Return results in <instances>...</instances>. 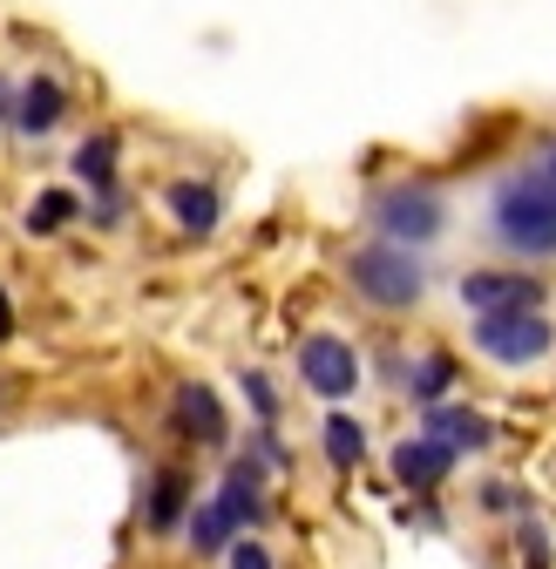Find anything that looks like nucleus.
Here are the masks:
<instances>
[{
	"label": "nucleus",
	"mask_w": 556,
	"mask_h": 569,
	"mask_svg": "<svg viewBox=\"0 0 556 569\" xmlns=\"http://www.w3.org/2000/svg\"><path fill=\"white\" fill-rule=\"evenodd\" d=\"M489 224H496V238L509 244V251H523V258H556V183L529 163V170H516L503 190H496V203H489Z\"/></svg>",
	"instance_id": "f257e3e1"
},
{
	"label": "nucleus",
	"mask_w": 556,
	"mask_h": 569,
	"mask_svg": "<svg viewBox=\"0 0 556 569\" xmlns=\"http://www.w3.org/2000/svg\"><path fill=\"white\" fill-rule=\"evenodd\" d=\"M346 278H354V292L374 312H414V306L428 299L421 258H414L407 244H387V238H374V244H360L354 258H346Z\"/></svg>",
	"instance_id": "f03ea898"
},
{
	"label": "nucleus",
	"mask_w": 556,
	"mask_h": 569,
	"mask_svg": "<svg viewBox=\"0 0 556 569\" xmlns=\"http://www.w3.org/2000/svg\"><path fill=\"white\" fill-rule=\"evenodd\" d=\"M475 352H481V360H489V367H536L543 360V352L556 346V326L543 319V312H475Z\"/></svg>",
	"instance_id": "7ed1b4c3"
},
{
	"label": "nucleus",
	"mask_w": 556,
	"mask_h": 569,
	"mask_svg": "<svg viewBox=\"0 0 556 569\" xmlns=\"http://www.w3.org/2000/svg\"><path fill=\"white\" fill-rule=\"evenodd\" d=\"M374 224L387 231V244H435L448 231V203L428 183H394L374 197Z\"/></svg>",
	"instance_id": "20e7f679"
},
{
	"label": "nucleus",
	"mask_w": 556,
	"mask_h": 569,
	"mask_svg": "<svg viewBox=\"0 0 556 569\" xmlns=\"http://www.w3.org/2000/svg\"><path fill=\"white\" fill-rule=\"evenodd\" d=\"M299 380H306V393H319V400H354V387H360V352L346 346L339 332H306L299 339Z\"/></svg>",
	"instance_id": "39448f33"
},
{
	"label": "nucleus",
	"mask_w": 556,
	"mask_h": 569,
	"mask_svg": "<svg viewBox=\"0 0 556 569\" xmlns=\"http://www.w3.org/2000/svg\"><path fill=\"white\" fill-rule=\"evenodd\" d=\"M455 299L468 312H543L549 292H543L536 278H523V271H468L455 284Z\"/></svg>",
	"instance_id": "423d86ee"
},
{
	"label": "nucleus",
	"mask_w": 556,
	"mask_h": 569,
	"mask_svg": "<svg viewBox=\"0 0 556 569\" xmlns=\"http://www.w3.org/2000/svg\"><path fill=\"white\" fill-rule=\"evenodd\" d=\"M177 435H190L203 448H225L231 441V420H225V407H218L211 387H177Z\"/></svg>",
	"instance_id": "0eeeda50"
},
{
	"label": "nucleus",
	"mask_w": 556,
	"mask_h": 569,
	"mask_svg": "<svg viewBox=\"0 0 556 569\" xmlns=\"http://www.w3.org/2000/svg\"><path fill=\"white\" fill-rule=\"evenodd\" d=\"M218 509H225L231 529H251V522L265 516V468H258V461H231V468H225Z\"/></svg>",
	"instance_id": "6e6552de"
},
{
	"label": "nucleus",
	"mask_w": 556,
	"mask_h": 569,
	"mask_svg": "<svg viewBox=\"0 0 556 569\" xmlns=\"http://www.w3.org/2000/svg\"><path fill=\"white\" fill-rule=\"evenodd\" d=\"M428 435L448 448V455H481V448H489L496 441V427L489 420H481V413H468V407H428Z\"/></svg>",
	"instance_id": "1a4fd4ad"
},
{
	"label": "nucleus",
	"mask_w": 556,
	"mask_h": 569,
	"mask_svg": "<svg viewBox=\"0 0 556 569\" xmlns=\"http://www.w3.org/2000/svg\"><path fill=\"white\" fill-rule=\"evenodd\" d=\"M183 516H190V475L183 468H157L150 475V495H143V529L170 536Z\"/></svg>",
	"instance_id": "9d476101"
},
{
	"label": "nucleus",
	"mask_w": 556,
	"mask_h": 569,
	"mask_svg": "<svg viewBox=\"0 0 556 569\" xmlns=\"http://www.w3.org/2000/svg\"><path fill=\"white\" fill-rule=\"evenodd\" d=\"M61 109H68V89H61L54 76H28L21 96H14V129H21V136H48V129L61 122Z\"/></svg>",
	"instance_id": "9b49d317"
},
{
	"label": "nucleus",
	"mask_w": 556,
	"mask_h": 569,
	"mask_svg": "<svg viewBox=\"0 0 556 569\" xmlns=\"http://www.w3.org/2000/svg\"><path fill=\"white\" fill-rule=\"evenodd\" d=\"M448 468H455V455H448L435 435H407V441L394 448V475H400L407 488H435V481H448Z\"/></svg>",
	"instance_id": "f8f14e48"
},
{
	"label": "nucleus",
	"mask_w": 556,
	"mask_h": 569,
	"mask_svg": "<svg viewBox=\"0 0 556 569\" xmlns=\"http://www.w3.org/2000/svg\"><path fill=\"white\" fill-rule=\"evenodd\" d=\"M163 203H170V218H177L183 231H218V218H225V203H218L211 183H170Z\"/></svg>",
	"instance_id": "ddd939ff"
},
{
	"label": "nucleus",
	"mask_w": 556,
	"mask_h": 569,
	"mask_svg": "<svg viewBox=\"0 0 556 569\" xmlns=\"http://www.w3.org/2000/svg\"><path fill=\"white\" fill-rule=\"evenodd\" d=\"M448 387H455V360H448V352H421V360H414V373H407V400L441 407Z\"/></svg>",
	"instance_id": "4468645a"
},
{
	"label": "nucleus",
	"mask_w": 556,
	"mask_h": 569,
	"mask_svg": "<svg viewBox=\"0 0 556 569\" xmlns=\"http://www.w3.org/2000/svg\"><path fill=\"white\" fill-rule=\"evenodd\" d=\"M183 529H190V549H197V556H225V549H231V536H238V529L225 522V509H218V502L190 509V516H183Z\"/></svg>",
	"instance_id": "2eb2a0df"
},
{
	"label": "nucleus",
	"mask_w": 556,
	"mask_h": 569,
	"mask_svg": "<svg viewBox=\"0 0 556 569\" xmlns=\"http://www.w3.org/2000/svg\"><path fill=\"white\" fill-rule=\"evenodd\" d=\"M319 441H326V461H332V468H354V461L367 455V427H360L354 413H332Z\"/></svg>",
	"instance_id": "dca6fc26"
},
{
	"label": "nucleus",
	"mask_w": 556,
	"mask_h": 569,
	"mask_svg": "<svg viewBox=\"0 0 556 569\" xmlns=\"http://www.w3.org/2000/svg\"><path fill=\"white\" fill-rule=\"evenodd\" d=\"M76 177H89L96 190H116V136H89L76 150Z\"/></svg>",
	"instance_id": "f3484780"
},
{
	"label": "nucleus",
	"mask_w": 556,
	"mask_h": 569,
	"mask_svg": "<svg viewBox=\"0 0 556 569\" xmlns=\"http://www.w3.org/2000/svg\"><path fill=\"white\" fill-rule=\"evenodd\" d=\"M68 218H76V197H68V190H41V203L28 210V231H61Z\"/></svg>",
	"instance_id": "a211bd4d"
},
{
	"label": "nucleus",
	"mask_w": 556,
	"mask_h": 569,
	"mask_svg": "<svg viewBox=\"0 0 556 569\" xmlns=\"http://www.w3.org/2000/svg\"><path fill=\"white\" fill-rule=\"evenodd\" d=\"M225 569H278V562H271V549H265V542H251V536H231V549H225Z\"/></svg>",
	"instance_id": "6ab92c4d"
},
{
	"label": "nucleus",
	"mask_w": 556,
	"mask_h": 569,
	"mask_svg": "<svg viewBox=\"0 0 556 569\" xmlns=\"http://www.w3.org/2000/svg\"><path fill=\"white\" fill-rule=\"evenodd\" d=\"M516 542H523V556H529V569H549V536H543L536 522H523V536H516Z\"/></svg>",
	"instance_id": "aec40b11"
},
{
	"label": "nucleus",
	"mask_w": 556,
	"mask_h": 569,
	"mask_svg": "<svg viewBox=\"0 0 556 569\" xmlns=\"http://www.w3.org/2000/svg\"><path fill=\"white\" fill-rule=\"evenodd\" d=\"M245 393H251L258 420H271V413H278V400H271V380H265V373H245Z\"/></svg>",
	"instance_id": "412c9836"
},
{
	"label": "nucleus",
	"mask_w": 556,
	"mask_h": 569,
	"mask_svg": "<svg viewBox=\"0 0 556 569\" xmlns=\"http://www.w3.org/2000/svg\"><path fill=\"white\" fill-rule=\"evenodd\" d=\"M536 170H543V177H549V183H556V136H549V142H543V157H536Z\"/></svg>",
	"instance_id": "4be33fe9"
},
{
	"label": "nucleus",
	"mask_w": 556,
	"mask_h": 569,
	"mask_svg": "<svg viewBox=\"0 0 556 569\" xmlns=\"http://www.w3.org/2000/svg\"><path fill=\"white\" fill-rule=\"evenodd\" d=\"M0 339H14V312H8V292H0Z\"/></svg>",
	"instance_id": "5701e85b"
}]
</instances>
